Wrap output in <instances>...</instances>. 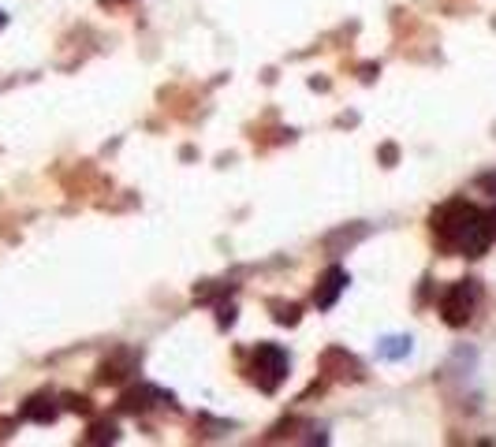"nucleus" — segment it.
<instances>
[{"label": "nucleus", "mask_w": 496, "mask_h": 447, "mask_svg": "<svg viewBox=\"0 0 496 447\" xmlns=\"http://www.w3.org/2000/svg\"><path fill=\"white\" fill-rule=\"evenodd\" d=\"M291 362H288V350L277 347V343H258L254 358H250V380L261 388V391H277L288 377Z\"/></svg>", "instance_id": "2"}, {"label": "nucleus", "mask_w": 496, "mask_h": 447, "mask_svg": "<svg viewBox=\"0 0 496 447\" xmlns=\"http://www.w3.org/2000/svg\"><path fill=\"white\" fill-rule=\"evenodd\" d=\"M492 224H496V216H492Z\"/></svg>", "instance_id": "14"}, {"label": "nucleus", "mask_w": 496, "mask_h": 447, "mask_svg": "<svg viewBox=\"0 0 496 447\" xmlns=\"http://www.w3.org/2000/svg\"><path fill=\"white\" fill-rule=\"evenodd\" d=\"M273 321L277 325H299V306L295 302H273Z\"/></svg>", "instance_id": "11"}, {"label": "nucleus", "mask_w": 496, "mask_h": 447, "mask_svg": "<svg viewBox=\"0 0 496 447\" xmlns=\"http://www.w3.org/2000/svg\"><path fill=\"white\" fill-rule=\"evenodd\" d=\"M64 407H68V411H75V414H90V399H86V395H68V399H64Z\"/></svg>", "instance_id": "12"}, {"label": "nucleus", "mask_w": 496, "mask_h": 447, "mask_svg": "<svg viewBox=\"0 0 496 447\" xmlns=\"http://www.w3.org/2000/svg\"><path fill=\"white\" fill-rule=\"evenodd\" d=\"M134 366H139V358L127 354V350H120V354H112V358H109V362H101V369H98V384H120V380H127V377L134 373Z\"/></svg>", "instance_id": "6"}, {"label": "nucleus", "mask_w": 496, "mask_h": 447, "mask_svg": "<svg viewBox=\"0 0 496 447\" xmlns=\"http://www.w3.org/2000/svg\"><path fill=\"white\" fill-rule=\"evenodd\" d=\"M411 354V336H388L381 339V358H388V362H399V358Z\"/></svg>", "instance_id": "9"}, {"label": "nucleus", "mask_w": 496, "mask_h": 447, "mask_svg": "<svg viewBox=\"0 0 496 447\" xmlns=\"http://www.w3.org/2000/svg\"><path fill=\"white\" fill-rule=\"evenodd\" d=\"M57 414H60V407H57V399H53V395H30V399L23 402V418H26V421L53 425V421H57Z\"/></svg>", "instance_id": "7"}, {"label": "nucleus", "mask_w": 496, "mask_h": 447, "mask_svg": "<svg viewBox=\"0 0 496 447\" xmlns=\"http://www.w3.org/2000/svg\"><path fill=\"white\" fill-rule=\"evenodd\" d=\"M0 26H5V12H0Z\"/></svg>", "instance_id": "13"}, {"label": "nucleus", "mask_w": 496, "mask_h": 447, "mask_svg": "<svg viewBox=\"0 0 496 447\" xmlns=\"http://www.w3.org/2000/svg\"><path fill=\"white\" fill-rule=\"evenodd\" d=\"M322 373L332 380H363V362L354 354H347L343 347H329L322 354Z\"/></svg>", "instance_id": "4"}, {"label": "nucleus", "mask_w": 496, "mask_h": 447, "mask_svg": "<svg viewBox=\"0 0 496 447\" xmlns=\"http://www.w3.org/2000/svg\"><path fill=\"white\" fill-rule=\"evenodd\" d=\"M433 235L444 250L463 254V257H481L496 235V224L470 202H444L433 213Z\"/></svg>", "instance_id": "1"}, {"label": "nucleus", "mask_w": 496, "mask_h": 447, "mask_svg": "<svg viewBox=\"0 0 496 447\" xmlns=\"http://www.w3.org/2000/svg\"><path fill=\"white\" fill-rule=\"evenodd\" d=\"M153 399H164V391H157V388L142 384V388H134V391H127V395L120 399V411H123V414H139V411H150V407H153Z\"/></svg>", "instance_id": "8"}, {"label": "nucleus", "mask_w": 496, "mask_h": 447, "mask_svg": "<svg viewBox=\"0 0 496 447\" xmlns=\"http://www.w3.org/2000/svg\"><path fill=\"white\" fill-rule=\"evenodd\" d=\"M481 302V284L478 280H459L444 291L440 298V313H444V325H452V328H463L470 317H474V309Z\"/></svg>", "instance_id": "3"}, {"label": "nucleus", "mask_w": 496, "mask_h": 447, "mask_svg": "<svg viewBox=\"0 0 496 447\" xmlns=\"http://www.w3.org/2000/svg\"><path fill=\"white\" fill-rule=\"evenodd\" d=\"M351 280H347V273L340 265H332V268H325L322 273V280H318V287H313V302H318V309H332L336 306V298L343 295V287H347Z\"/></svg>", "instance_id": "5"}, {"label": "nucleus", "mask_w": 496, "mask_h": 447, "mask_svg": "<svg viewBox=\"0 0 496 447\" xmlns=\"http://www.w3.org/2000/svg\"><path fill=\"white\" fill-rule=\"evenodd\" d=\"M120 440V429L112 421H98V425H90V432L82 436V443H116Z\"/></svg>", "instance_id": "10"}]
</instances>
